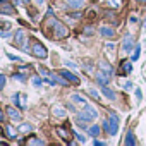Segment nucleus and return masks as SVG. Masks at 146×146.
<instances>
[{
	"mask_svg": "<svg viewBox=\"0 0 146 146\" xmlns=\"http://www.w3.org/2000/svg\"><path fill=\"white\" fill-rule=\"evenodd\" d=\"M88 132H90V136H98L100 134V127L98 125H91V127H88Z\"/></svg>",
	"mask_w": 146,
	"mask_h": 146,
	"instance_id": "obj_23",
	"label": "nucleus"
},
{
	"mask_svg": "<svg viewBox=\"0 0 146 146\" xmlns=\"http://www.w3.org/2000/svg\"><path fill=\"white\" fill-rule=\"evenodd\" d=\"M69 7H72V9H81L83 5H84V0H69Z\"/></svg>",
	"mask_w": 146,
	"mask_h": 146,
	"instance_id": "obj_17",
	"label": "nucleus"
},
{
	"mask_svg": "<svg viewBox=\"0 0 146 146\" xmlns=\"http://www.w3.org/2000/svg\"><path fill=\"white\" fill-rule=\"evenodd\" d=\"M100 65H102V69H103V70H105V72H107V74H110V76H112V74H113V70H112V67H110V65H108V64H107V62H102V64H100Z\"/></svg>",
	"mask_w": 146,
	"mask_h": 146,
	"instance_id": "obj_25",
	"label": "nucleus"
},
{
	"mask_svg": "<svg viewBox=\"0 0 146 146\" xmlns=\"http://www.w3.org/2000/svg\"><path fill=\"white\" fill-rule=\"evenodd\" d=\"M14 38H16V45H17V46H21L23 50H26V41H24V40H26V33H24L23 29H17Z\"/></svg>",
	"mask_w": 146,
	"mask_h": 146,
	"instance_id": "obj_5",
	"label": "nucleus"
},
{
	"mask_svg": "<svg viewBox=\"0 0 146 146\" xmlns=\"http://www.w3.org/2000/svg\"><path fill=\"white\" fill-rule=\"evenodd\" d=\"M57 132L60 134V137H64L67 143H70V137H72V134H70L67 129H64V127H58V129H57Z\"/></svg>",
	"mask_w": 146,
	"mask_h": 146,
	"instance_id": "obj_13",
	"label": "nucleus"
},
{
	"mask_svg": "<svg viewBox=\"0 0 146 146\" xmlns=\"http://www.w3.org/2000/svg\"><path fill=\"white\" fill-rule=\"evenodd\" d=\"M72 102H74L76 105H81V107H84V105H86V100H84L81 95H72Z\"/></svg>",
	"mask_w": 146,
	"mask_h": 146,
	"instance_id": "obj_19",
	"label": "nucleus"
},
{
	"mask_svg": "<svg viewBox=\"0 0 146 146\" xmlns=\"http://www.w3.org/2000/svg\"><path fill=\"white\" fill-rule=\"evenodd\" d=\"M127 146H134L136 144V139H134V134L132 132H127V136H125V141H124Z\"/></svg>",
	"mask_w": 146,
	"mask_h": 146,
	"instance_id": "obj_21",
	"label": "nucleus"
},
{
	"mask_svg": "<svg viewBox=\"0 0 146 146\" xmlns=\"http://www.w3.org/2000/svg\"><path fill=\"white\" fill-rule=\"evenodd\" d=\"M83 108H84V112L78 113V117H81V119H84V120H93V119H96V117H98V112H96V108H95V107H91V105H88V103H86Z\"/></svg>",
	"mask_w": 146,
	"mask_h": 146,
	"instance_id": "obj_2",
	"label": "nucleus"
},
{
	"mask_svg": "<svg viewBox=\"0 0 146 146\" xmlns=\"http://www.w3.org/2000/svg\"><path fill=\"white\" fill-rule=\"evenodd\" d=\"M4 119H5V115H4V112H2V108H0V122H4Z\"/></svg>",
	"mask_w": 146,
	"mask_h": 146,
	"instance_id": "obj_39",
	"label": "nucleus"
},
{
	"mask_svg": "<svg viewBox=\"0 0 146 146\" xmlns=\"http://www.w3.org/2000/svg\"><path fill=\"white\" fill-rule=\"evenodd\" d=\"M90 95H91L93 98H96V100L100 98V96H98V91H96V90H90Z\"/></svg>",
	"mask_w": 146,
	"mask_h": 146,
	"instance_id": "obj_34",
	"label": "nucleus"
},
{
	"mask_svg": "<svg viewBox=\"0 0 146 146\" xmlns=\"http://www.w3.org/2000/svg\"><path fill=\"white\" fill-rule=\"evenodd\" d=\"M103 129H105L107 132L110 131V120H103Z\"/></svg>",
	"mask_w": 146,
	"mask_h": 146,
	"instance_id": "obj_33",
	"label": "nucleus"
},
{
	"mask_svg": "<svg viewBox=\"0 0 146 146\" xmlns=\"http://www.w3.org/2000/svg\"><path fill=\"white\" fill-rule=\"evenodd\" d=\"M136 98H137V102L141 100V90H136Z\"/></svg>",
	"mask_w": 146,
	"mask_h": 146,
	"instance_id": "obj_38",
	"label": "nucleus"
},
{
	"mask_svg": "<svg viewBox=\"0 0 146 146\" xmlns=\"http://www.w3.org/2000/svg\"><path fill=\"white\" fill-rule=\"evenodd\" d=\"M76 137H78V141H79V143H86V137H84L83 134H76Z\"/></svg>",
	"mask_w": 146,
	"mask_h": 146,
	"instance_id": "obj_35",
	"label": "nucleus"
},
{
	"mask_svg": "<svg viewBox=\"0 0 146 146\" xmlns=\"http://www.w3.org/2000/svg\"><path fill=\"white\" fill-rule=\"evenodd\" d=\"M14 79H16V81H26V76H24V74H19V72H16V74H14Z\"/></svg>",
	"mask_w": 146,
	"mask_h": 146,
	"instance_id": "obj_27",
	"label": "nucleus"
},
{
	"mask_svg": "<svg viewBox=\"0 0 146 146\" xmlns=\"http://www.w3.org/2000/svg\"><path fill=\"white\" fill-rule=\"evenodd\" d=\"M108 4H110L112 7H119V5H120V0H108Z\"/></svg>",
	"mask_w": 146,
	"mask_h": 146,
	"instance_id": "obj_30",
	"label": "nucleus"
},
{
	"mask_svg": "<svg viewBox=\"0 0 146 146\" xmlns=\"http://www.w3.org/2000/svg\"><path fill=\"white\" fill-rule=\"evenodd\" d=\"M12 100L16 102V105H17L21 110H26V95H14Z\"/></svg>",
	"mask_w": 146,
	"mask_h": 146,
	"instance_id": "obj_9",
	"label": "nucleus"
},
{
	"mask_svg": "<svg viewBox=\"0 0 146 146\" xmlns=\"http://www.w3.org/2000/svg\"><path fill=\"white\" fill-rule=\"evenodd\" d=\"M120 74L122 76H127V74H131V70H132V64H131V60H122V64H120Z\"/></svg>",
	"mask_w": 146,
	"mask_h": 146,
	"instance_id": "obj_10",
	"label": "nucleus"
},
{
	"mask_svg": "<svg viewBox=\"0 0 146 146\" xmlns=\"http://www.w3.org/2000/svg\"><path fill=\"white\" fill-rule=\"evenodd\" d=\"M100 33H102L103 36H107V38H112V36L115 35V29H112V28H108V26H103V28L100 29Z\"/></svg>",
	"mask_w": 146,
	"mask_h": 146,
	"instance_id": "obj_14",
	"label": "nucleus"
},
{
	"mask_svg": "<svg viewBox=\"0 0 146 146\" xmlns=\"http://www.w3.org/2000/svg\"><path fill=\"white\" fill-rule=\"evenodd\" d=\"M131 88H132V84H129V83H127V84H124V90H131Z\"/></svg>",
	"mask_w": 146,
	"mask_h": 146,
	"instance_id": "obj_42",
	"label": "nucleus"
},
{
	"mask_svg": "<svg viewBox=\"0 0 146 146\" xmlns=\"http://www.w3.org/2000/svg\"><path fill=\"white\" fill-rule=\"evenodd\" d=\"M24 143H26V144H29V146H33V144L43 146V144H45V141H41V139H36V137H29V139H26Z\"/></svg>",
	"mask_w": 146,
	"mask_h": 146,
	"instance_id": "obj_20",
	"label": "nucleus"
},
{
	"mask_svg": "<svg viewBox=\"0 0 146 146\" xmlns=\"http://www.w3.org/2000/svg\"><path fill=\"white\" fill-rule=\"evenodd\" d=\"M143 2H146V0H143Z\"/></svg>",
	"mask_w": 146,
	"mask_h": 146,
	"instance_id": "obj_43",
	"label": "nucleus"
},
{
	"mask_svg": "<svg viewBox=\"0 0 146 146\" xmlns=\"http://www.w3.org/2000/svg\"><path fill=\"white\" fill-rule=\"evenodd\" d=\"M7 115H9L12 120H21V113H19L16 108H12V107H9V108H7Z\"/></svg>",
	"mask_w": 146,
	"mask_h": 146,
	"instance_id": "obj_12",
	"label": "nucleus"
},
{
	"mask_svg": "<svg viewBox=\"0 0 146 146\" xmlns=\"http://www.w3.org/2000/svg\"><path fill=\"white\" fill-rule=\"evenodd\" d=\"M139 53H141V50H139V46H136L134 55H132V60H137V58H139Z\"/></svg>",
	"mask_w": 146,
	"mask_h": 146,
	"instance_id": "obj_28",
	"label": "nucleus"
},
{
	"mask_svg": "<svg viewBox=\"0 0 146 146\" xmlns=\"http://www.w3.org/2000/svg\"><path fill=\"white\" fill-rule=\"evenodd\" d=\"M96 83L100 84V86H107L108 83H110V74H103V70H100L98 74H96Z\"/></svg>",
	"mask_w": 146,
	"mask_h": 146,
	"instance_id": "obj_7",
	"label": "nucleus"
},
{
	"mask_svg": "<svg viewBox=\"0 0 146 146\" xmlns=\"http://www.w3.org/2000/svg\"><path fill=\"white\" fill-rule=\"evenodd\" d=\"M69 16H70L72 19H79V17H81V12H78V11H76V12H70Z\"/></svg>",
	"mask_w": 146,
	"mask_h": 146,
	"instance_id": "obj_32",
	"label": "nucleus"
},
{
	"mask_svg": "<svg viewBox=\"0 0 146 146\" xmlns=\"http://www.w3.org/2000/svg\"><path fill=\"white\" fill-rule=\"evenodd\" d=\"M84 33H86V35H93V29H91V28H90V26H88V28H86V29H84Z\"/></svg>",
	"mask_w": 146,
	"mask_h": 146,
	"instance_id": "obj_37",
	"label": "nucleus"
},
{
	"mask_svg": "<svg viewBox=\"0 0 146 146\" xmlns=\"http://www.w3.org/2000/svg\"><path fill=\"white\" fill-rule=\"evenodd\" d=\"M76 124H78V127H81V129H88V120H84V119H81V117H78Z\"/></svg>",
	"mask_w": 146,
	"mask_h": 146,
	"instance_id": "obj_22",
	"label": "nucleus"
},
{
	"mask_svg": "<svg viewBox=\"0 0 146 146\" xmlns=\"http://www.w3.org/2000/svg\"><path fill=\"white\" fill-rule=\"evenodd\" d=\"M0 14L16 16V7L9 2V0H0Z\"/></svg>",
	"mask_w": 146,
	"mask_h": 146,
	"instance_id": "obj_3",
	"label": "nucleus"
},
{
	"mask_svg": "<svg viewBox=\"0 0 146 146\" xmlns=\"http://www.w3.org/2000/svg\"><path fill=\"white\" fill-rule=\"evenodd\" d=\"M52 112H53L55 117H65V110H64V107H60V105H55V107L52 108Z\"/></svg>",
	"mask_w": 146,
	"mask_h": 146,
	"instance_id": "obj_15",
	"label": "nucleus"
},
{
	"mask_svg": "<svg viewBox=\"0 0 146 146\" xmlns=\"http://www.w3.org/2000/svg\"><path fill=\"white\" fill-rule=\"evenodd\" d=\"M60 76H64L67 81H70V83H74V84H79L81 81H79V78L76 76V74H72V72H69V70H60Z\"/></svg>",
	"mask_w": 146,
	"mask_h": 146,
	"instance_id": "obj_8",
	"label": "nucleus"
},
{
	"mask_svg": "<svg viewBox=\"0 0 146 146\" xmlns=\"http://www.w3.org/2000/svg\"><path fill=\"white\" fill-rule=\"evenodd\" d=\"M33 2H35L36 5H43V2H45V0H33Z\"/></svg>",
	"mask_w": 146,
	"mask_h": 146,
	"instance_id": "obj_40",
	"label": "nucleus"
},
{
	"mask_svg": "<svg viewBox=\"0 0 146 146\" xmlns=\"http://www.w3.org/2000/svg\"><path fill=\"white\" fill-rule=\"evenodd\" d=\"M4 86H5V76L0 74V90H4Z\"/></svg>",
	"mask_w": 146,
	"mask_h": 146,
	"instance_id": "obj_29",
	"label": "nucleus"
},
{
	"mask_svg": "<svg viewBox=\"0 0 146 146\" xmlns=\"http://www.w3.org/2000/svg\"><path fill=\"white\" fill-rule=\"evenodd\" d=\"M102 93H103L108 100H113V98H115V93H113L110 88H107V86H102Z\"/></svg>",
	"mask_w": 146,
	"mask_h": 146,
	"instance_id": "obj_18",
	"label": "nucleus"
},
{
	"mask_svg": "<svg viewBox=\"0 0 146 146\" xmlns=\"http://www.w3.org/2000/svg\"><path fill=\"white\" fill-rule=\"evenodd\" d=\"M7 57H9L11 60H21V58H19L17 55H12V53H7Z\"/></svg>",
	"mask_w": 146,
	"mask_h": 146,
	"instance_id": "obj_36",
	"label": "nucleus"
},
{
	"mask_svg": "<svg viewBox=\"0 0 146 146\" xmlns=\"http://www.w3.org/2000/svg\"><path fill=\"white\" fill-rule=\"evenodd\" d=\"M31 52L35 57L38 58H46L48 57V50L43 46V43H40L38 40H33V45H31Z\"/></svg>",
	"mask_w": 146,
	"mask_h": 146,
	"instance_id": "obj_1",
	"label": "nucleus"
},
{
	"mask_svg": "<svg viewBox=\"0 0 146 146\" xmlns=\"http://www.w3.org/2000/svg\"><path fill=\"white\" fill-rule=\"evenodd\" d=\"M53 28H55V38H65V36H69V29H67V26H64V24H60L58 21L53 24Z\"/></svg>",
	"mask_w": 146,
	"mask_h": 146,
	"instance_id": "obj_4",
	"label": "nucleus"
},
{
	"mask_svg": "<svg viewBox=\"0 0 146 146\" xmlns=\"http://www.w3.org/2000/svg\"><path fill=\"white\" fill-rule=\"evenodd\" d=\"M132 48H134V41H132V38L127 35V36L124 38V43H122V50H124L125 53H129Z\"/></svg>",
	"mask_w": 146,
	"mask_h": 146,
	"instance_id": "obj_11",
	"label": "nucleus"
},
{
	"mask_svg": "<svg viewBox=\"0 0 146 146\" xmlns=\"http://www.w3.org/2000/svg\"><path fill=\"white\" fill-rule=\"evenodd\" d=\"M105 48H107V52H113V50H115V45H113V43H107Z\"/></svg>",
	"mask_w": 146,
	"mask_h": 146,
	"instance_id": "obj_31",
	"label": "nucleus"
},
{
	"mask_svg": "<svg viewBox=\"0 0 146 146\" xmlns=\"http://www.w3.org/2000/svg\"><path fill=\"white\" fill-rule=\"evenodd\" d=\"M5 134H7V137H11V139H16L17 137V132H16V129L12 127V125H5Z\"/></svg>",
	"mask_w": 146,
	"mask_h": 146,
	"instance_id": "obj_16",
	"label": "nucleus"
},
{
	"mask_svg": "<svg viewBox=\"0 0 146 146\" xmlns=\"http://www.w3.org/2000/svg\"><path fill=\"white\" fill-rule=\"evenodd\" d=\"M31 81H33V86H36V88H40V86H41V79H40L38 76H33V79H31Z\"/></svg>",
	"mask_w": 146,
	"mask_h": 146,
	"instance_id": "obj_26",
	"label": "nucleus"
},
{
	"mask_svg": "<svg viewBox=\"0 0 146 146\" xmlns=\"http://www.w3.org/2000/svg\"><path fill=\"white\" fill-rule=\"evenodd\" d=\"M64 64H65V65H69V67H76V65H74V64H72V62H69V60H65V62H64Z\"/></svg>",
	"mask_w": 146,
	"mask_h": 146,
	"instance_id": "obj_41",
	"label": "nucleus"
},
{
	"mask_svg": "<svg viewBox=\"0 0 146 146\" xmlns=\"http://www.w3.org/2000/svg\"><path fill=\"white\" fill-rule=\"evenodd\" d=\"M117 129H119V119H117L115 113H110V131H108V134L115 136L117 134Z\"/></svg>",
	"mask_w": 146,
	"mask_h": 146,
	"instance_id": "obj_6",
	"label": "nucleus"
},
{
	"mask_svg": "<svg viewBox=\"0 0 146 146\" xmlns=\"http://www.w3.org/2000/svg\"><path fill=\"white\" fill-rule=\"evenodd\" d=\"M17 129H19V132H29V131L33 129V125H31V124H23V125H19Z\"/></svg>",
	"mask_w": 146,
	"mask_h": 146,
	"instance_id": "obj_24",
	"label": "nucleus"
}]
</instances>
